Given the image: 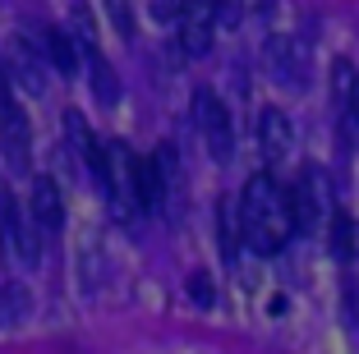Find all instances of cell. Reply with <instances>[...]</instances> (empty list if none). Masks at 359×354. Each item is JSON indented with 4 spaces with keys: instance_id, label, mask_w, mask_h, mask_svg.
Masks as SVG:
<instances>
[{
    "instance_id": "1",
    "label": "cell",
    "mask_w": 359,
    "mask_h": 354,
    "mask_svg": "<svg viewBox=\"0 0 359 354\" xmlns=\"http://www.w3.org/2000/svg\"><path fill=\"white\" fill-rule=\"evenodd\" d=\"M235 212H240L244 244L254 253H263V258H276V253L285 249V240L295 235L290 212H285V189H276V179L267 175V170H258V175L240 189Z\"/></svg>"
},
{
    "instance_id": "2",
    "label": "cell",
    "mask_w": 359,
    "mask_h": 354,
    "mask_svg": "<svg viewBox=\"0 0 359 354\" xmlns=\"http://www.w3.org/2000/svg\"><path fill=\"white\" fill-rule=\"evenodd\" d=\"M327 207H332V193H327L323 170H318V166H304L295 179H290V189H285V212H290L295 235L318 230V221L327 217Z\"/></svg>"
},
{
    "instance_id": "3",
    "label": "cell",
    "mask_w": 359,
    "mask_h": 354,
    "mask_svg": "<svg viewBox=\"0 0 359 354\" xmlns=\"http://www.w3.org/2000/svg\"><path fill=\"white\" fill-rule=\"evenodd\" d=\"M194 125H198L203 143H208V152L217 156V161H231V152H235L231 111H226V102L212 93V88H198V93H194Z\"/></svg>"
},
{
    "instance_id": "4",
    "label": "cell",
    "mask_w": 359,
    "mask_h": 354,
    "mask_svg": "<svg viewBox=\"0 0 359 354\" xmlns=\"http://www.w3.org/2000/svg\"><path fill=\"white\" fill-rule=\"evenodd\" d=\"M0 235H5L10 253L23 262V267H32V262L42 258V244H37V221H32L28 207H19V198H14V193H0Z\"/></svg>"
},
{
    "instance_id": "5",
    "label": "cell",
    "mask_w": 359,
    "mask_h": 354,
    "mask_svg": "<svg viewBox=\"0 0 359 354\" xmlns=\"http://www.w3.org/2000/svg\"><path fill=\"white\" fill-rule=\"evenodd\" d=\"M28 212H32V221H37V230H42V235H60V226H65V193H60V184H55L51 175H37V179H32V189H28Z\"/></svg>"
},
{
    "instance_id": "6",
    "label": "cell",
    "mask_w": 359,
    "mask_h": 354,
    "mask_svg": "<svg viewBox=\"0 0 359 354\" xmlns=\"http://www.w3.org/2000/svg\"><path fill=\"white\" fill-rule=\"evenodd\" d=\"M212 32H217V19H212V5H189V14H180V55H208Z\"/></svg>"
},
{
    "instance_id": "7",
    "label": "cell",
    "mask_w": 359,
    "mask_h": 354,
    "mask_svg": "<svg viewBox=\"0 0 359 354\" xmlns=\"http://www.w3.org/2000/svg\"><path fill=\"white\" fill-rule=\"evenodd\" d=\"M290 143H295V125L285 120L276 106H267L263 115H258V147H263V161H285L290 156Z\"/></svg>"
},
{
    "instance_id": "8",
    "label": "cell",
    "mask_w": 359,
    "mask_h": 354,
    "mask_svg": "<svg viewBox=\"0 0 359 354\" xmlns=\"http://www.w3.org/2000/svg\"><path fill=\"white\" fill-rule=\"evenodd\" d=\"M0 147H5L14 170H28V120H23L19 102L0 106Z\"/></svg>"
},
{
    "instance_id": "9",
    "label": "cell",
    "mask_w": 359,
    "mask_h": 354,
    "mask_svg": "<svg viewBox=\"0 0 359 354\" xmlns=\"http://www.w3.org/2000/svg\"><path fill=\"white\" fill-rule=\"evenodd\" d=\"M267 60H272V74L276 83H304V55H299V46H290L285 37H276L272 46H267Z\"/></svg>"
},
{
    "instance_id": "10",
    "label": "cell",
    "mask_w": 359,
    "mask_h": 354,
    "mask_svg": "<svg viewBox=\"0 0 359 354\" xmlns=\"http://www.w3.org/2000/svg\"><path fill=\"white\" fill-rule=\"evenodd\" d=\"M42 46H46V60H51L60 74H74V69H79V37H74V32H65V28H46Z\"/></svg>"
},
{
    "instance_id": "11",
    "label": "cell",
    "mask_w": 359,
    "mask_h": 354,
    "mask_svg": "<svg viewBox=\"0 0 359 354\" xmlns=\"http://www.w3.org/2000/svg\"><path fill=\"white\" fill-rule=\"evenodd\" d=\"M332 102H337L341 115H355V102H359V69L350 60H337L332 64Z\"/></svg>"
},
{
    "instance_id": "12",
    "label": "cell",
    "mask_w": 359,
    "mask_h": 354,
    "mask_svg": "<svg viewBox=\"0 0 359 354\" xmlns=\"http://www.w3.org/2000/svg\"><path fill=\"white\" fill-rule=\"evenodd\" d=\"M217 244H222V258L226 262H235L240 258V244H244V235H240V212H235V203H217Z\"/></svg>"
},
{
    "instance_id": "13",
    "label": "cell",
    "mask_w": 359,
    "mask_h": 354,
    "mask_svg": "<svg viewBox=\"0 0 359 354\" xmlns=\"http://www.w3.org/2000/svg\"><path fill=\"white\" fill-rule=\"evenodd\" d=\"M32 308V294L23 285H0V332L5 327H19Z\"/></svg>"
},
{
    "instance_id": "14",
    "label": "cell",
    "mask_w": 359,
    "mask_h": 354,
    "mask_svg": "<svg viewBox=\"0 0 359 354\" xmlns=\"http://www.w3.org/2000/svg\"><path fill=\"white\" fill-rule=\"evenodd\" d=\"M88 69H93V88H97V97L102 102H116L120 97V79H116V69L102 60L97 51H88Z\"/></svg>"
},
{
    "instance_id": "15",
    "label": "cell",
    "mask_w": 359,
    "mask_h": 354,
    "mask_svg": "<svg viewBox=\"0 0 359 354\" xmlns=\"http://www.w3.org/2000/svg\"><path fill=\"white\" fill-rule=\"evenodd\" d=\"M332 253H337L341 262L355 258V226H350L346 212H332Z\"/></svg>"
},
{
    "instance_id": "16",
    "label": "cell",
    "mask_w": 359,
    "mask_h": 354,
    "mask_svg": "<svg viewBox=\"0 0 359 354\" xmlns=\"http://www.w3.org/2000/svg\"><path fill=\"white\" fill-rule=\"evenodd\" d=\"M208 5H212V19H217V28H240L244 0H208Z\"/></svg>"
},
{
    "instance_id": "17",
    "label": "cell",
    "mask_w": 359,
    "mask_h": 354,
    "mask_svg": "<svg viewBox=\"0 0 359 354\" xmlns=\"http://www.w3.org/2000/svg\"><path fill=\"white\" fill-rule=\"evenodd\" d=\"M189 299L198 304V308H212V304H217V294H212V276H208V271H194V276H189Z\"/></svg>"
},
{
    "instance_id": "18",
    "label": "cell",
    "mask_w": 359,
    "mask_h": 354,
    "mask_svg": "<svg viewBox=\"0 0 359 354\" xmlns=\"http://www.w3.org/2000/svg\"><path fill=\"white\" fill-rule=\"evenodd\" d=\"M14 69H19V79H23V88H42V69H37V60L28 55V46H19V60H14Z\"/></svg>"
},
{
    "instance_id": "19",
    "label": "cell",
    "mask_w": 359,
    "mask_h": 354,
    "mask_svg": "<svg viewBox=\"0 0 359 354\" xmlns=\"http://www.w3.org/2000/svg\"><path fill=\"white\" fill-rule=\"evenodd\" d=\"M106 5H111V19H116V32H120V37H134V14H129L125 0H106Z\"/></svg>"
},
{
    "instance_id": "20",
    "label": "cell",
    "mask_w": 359,
    "mask_h": 354,
    "mask_svg": "<svg viewBox=\"0 0 359 354\" xmlns=\"http://www.w3.org/2000/svg\"><path fill=\"white\" fill-rule=\"evenodd\" d=\"M5 102H14V97H10V74H5V64H0V106Z\"/></svg>"
}]
</instances>
